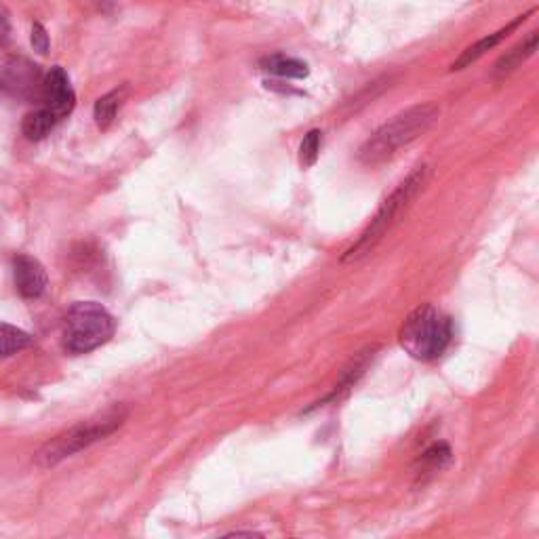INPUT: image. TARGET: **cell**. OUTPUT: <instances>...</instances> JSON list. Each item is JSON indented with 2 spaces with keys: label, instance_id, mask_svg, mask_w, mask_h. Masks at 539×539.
I'll list each match as a JSON object with an SVG mask.
<instances>
[{
  "label": "cell",
  "instance_id": "6da1fadb",
  "mask_svg": "<svg viewBox=\"0 0 539 539\" xmlns=\"http://www.w3.org/2000/svg\"><path fill=\"white\" fill-rule=\"evenodd\" d=\"M441 110L436 104H417L392 116V121L379 127L358 150V161L367 167H377L409 144L422 137L438 121Z\"/></svg>",
  "mask_w": 539,
  "mask_h": 539
},
{
  "label": "cell",
  "instance_id": "7a4b0ae2",
  "mask_svg": "<svg viewBox=\"0 0 539 539\" xmlns=\"http://www.w3.org/2000/svg\"><path fill=\"white\" fill-rule=\"evenodd\" d=\"M430 179V165H419L415 167L401 184L396 186V190L386 198L382 203V207L377 209L375 217L371 219V224L363 230V234L358 236V241L346 249V253L342 255V262H358V259L367 257L369 253H373V249L384 241L388 236V232L401 222V217L405 215V211L413 205L415 198L419 196L428 184Z\"/></svg>",
  "mask_w": 539,
  "mask_h": 539
},
{
  "label": "cell",
  "instance_id": "3957f363",
  "mask_svg": "<svg viewBox=\"0 0 539 539\" xmlns=\"http://www.w3.org/2000/svg\"><path fill=\"white\" fill-rule=\"evenodd\" d=\"M129 417L127 407L114 405L108 411L99 413L87 422H81L78 426L70 428L68 432L55 436L53 441L43 445L34 455V462L38 468H53L57 464H62L64 459L72 457L74 453L83 451L99 441H104L106 436L116 432L125 424V419Z\"/></svg>",
  "mask_w": 539,
  "mask_h": 539
},
{
  "label": "cell",
  "instance_id": "277c9868",
  "mask_svg": "<svg viewBox=\"0 0 539 539\" xmlns=\"http://www.w3.org/2000/svg\"><path fill=\"white\" fill-rule=\"evenodd\" d=\"M453 342V323L436 306L415 308L403 323L401 344L417 361H436Z\"/></svg>",
  "mask_w": 539,
  "mask_h": 539
},
{
  "label": "cell",
  "instance_id": "5b68a950",
  "mask_svg": "<svg viewBox=\"0 0 539 539\" xmlns=\"http://www.w3.org/2000/svg\"><path fill=\"white\" fill-rule=\"evenodd\" d=\"M114 316L97 302H76L64 321V348L70 354H87L104 346L114 335Z\"/></svg>",
  "mask_w": 539,
  "mask_h": 539
},
{
  "label": "cell",
  "instance_id": "8992f818",
  "mask_svg": "<svg viewBox=\"0 0 539 539\" xmlns=\"http://www.w3.org/2000/svg\"><path fill=\"white\" fill-rule=\"evenodd\" d=\"M0 89L13 97H34L43 91V78L38 66L30 64L24 57H15L0 66Z\"/></svg>",
  "mask_w": 539,
  "mask_h": 539
},
{
  "label": "cell",
  "instance_id": "52a82bcc",
  "mask_svg": "<svg viewBox=\"0 0 539 539\" xmlns=\"http://www.w3.org/2000/svg\"><path fill=\"white\" fill-rule=\"evenodd\" d=\"M43 108H47L49 112H53L59 121H64V118L74 110L76 106V95L74 89L70 85V76L66 74L64 68H51V72L43 78Z\"/></svg>",
  "mask_w": 539,
  "mask_h": 539
},
{
  "label": "cell",
  "instance_id": "ba28073f",
  "mask_svg": "<svg viewBox=\"0 0 539 539\" xmlns=\"http://www.w3.org/2000/svg\"><path fill=\"white\" fill-rule=\"evenodd\" d=\"M13 276H15V289L24 299H38L49 285L47 270L38 259L19 253L13 259Z\"/></svg>",
  "mask_w": 539,
  "mask_h": 539
},
{
  "label": "cell",
  "instance_id": "9c48e42d",
  "mask_svg": "<svg viewBox=\"0 0 539 539\" xmlns=\"http://www.w3.org/2000/svg\"><path fill=\"white\" fill-rule=\"evenodd\" d=\"M533 13H535V9L527 11L525 15H518L516 19H512V22H510L508 26L499 28L497 32H493V34H489V36L481 38V41H476L474 45H470V47H468L466 51H462V55H459V57L455 59V62L451 64V72L464 70V68H468V66L476 64L478 59L485 57V55H487L491 49H495L497 45H502V43L506 41V38H508V36L514 32V30L521 28V26L527 22V19H529Z\"/></svg>",
  "mask_w": 539,
  "mask_h": 539
},
{
  "label": "cell",
  "instance_id": "30bf717a",
  "mask_svg": "<svg viewBox=\"0 0 539 539\" xmlns=\"http://www.w3.org/2000/svg\"><path fill=\"white\" fill-rule=\"evenodd\" d=\"M537 43H539V34L533 30V32H529V36L523 38L521 43L514 45L510 51H506L502 57H499L493 66L495 81H502V78L512 74L516 68H521L529 57L535 55Z\"/></svg>",
  "mask_w": 539,
  "mask_h": 539
},
{
  "label": "cell",
  "instance_id": "8fae6325",
  "mask_svg": "<svg viewBox=\"0 0 539 539\" xmlns=\"http://www.w3.org/2000/svg\"><path fill=\"white\" fill-rule=\"evenodd\" d=\"M129 93H131V87L125 83V85H121L118 89H114V91L106 93L104 97L97 99L95 108H93V118H95L99 129L106 131L116 121V114L125 106Z\"/></svg>",
  "mask_w": 539,
  "mask_h": 539
},
{
  "label": "cell",
  "instance_id": "7c38bea8",
  "mask_svg": "<svg viewBox=\"0 0 539 539\" xmlns=\"http://www.w3.org/2000/svg\"><path fill=\"white\" fill-rule=\"evenodd\" d=\"M259 66H262L264 72H270V74L281 76V78H306L310 74L308 64H304L302 59L287 57L281 53L264 57L262 62H259Z\"/></svg>",
  "mask_w": 539,
  "mask_h": 539
},
{
  "label": "cell",
  "instance_id": "4fadbf2b",
  "mask_svg": "<svg viewBox=\"0 0 539 539\" xmlns=\"http://www.w3.org/2000/svg\"><path fill=\"white\" fill-rule=\"evenodd\" d=\"M57 123H59V118L53 112H49L47 108H38L24 118L22 131L28 139H32V142H38V139L47 137L55 129Z\"/></svg>",
  "mask_w": 539,
  "mask_h": 539
},
{
  "label": "cell",
  "instance_id": "5bb4252c",
  "mask_svg": "<svg viewBox=\"0 0 539 539\" xmlns=\"http://www.w3.org/2000/svg\"><path fill=\"white\" fill-rule=\"evenodd\" d=\"M453 459V453H451V447L447 443H434L430 449H426L422 453V457H419V470L417 474H434L438 470H443L445 466L451 464Z\"/></svg>",
  "mask_w": 539,
  "mask_h": 539
},
{
  "label": "cell",
  "instance_id": "9a60e30c",
  "mask_svg": "<svg viewBox=\"0 0 539 539\" xmlns=\"http://www.w3.org/2000/svg\"><path fill=\"white\" fill-rule=\"evenodd\" d=\"M32 346V337L30 333L17 329L13 325L0 323V358L13 356L17 352H22Z\"/></svg>",
  "mask_w": 539,
  "mask_h": 539
},
{
  "label": "cell",
  "instance_id": "2e32d148",
  "mask_svg": "<svg viewBox=\"0 0 539 539\" xmlns=\"http://www.w3.org/2000/svg\"><path fill=\"white\" fill-rule=\"evenodd\" d=\"M321 146H323V133L318 129L308 131V135L302 139V146H299V163H302L304 169L312 167L318 161Z\"/></svg>",
  "mask_w": 539,
  "mask_h": 539
},
{
  "label": "cell",
  "instance_id": "e0dca14e",
  "mask_svg": "<svg viewBox=\"0 0 539 539\" xmlns=\"http://www.w3.org/2000/svg\"><path fill=\"white\" fill-rule=\"evenodd\" d=\"M30 43H32V47H34V51H36V53L45 55V53L49 51L51 41H49L47 28H45L43 24H38V22H36V24L32 26V32H30Z\"/></svg>",
  "mask_w": 539,
  "mask_h": 539
},
{
  "label": "cell",
  "instance_id": "ac0fdd59",
  "mask_svg": "<svg viewBox=\"0 0 539 539\" xmlns=\"http://www.w3.org/2000/svg\"><path fill=\"white\" fill-rule=\"evenodd\" d=\"M9 32H11V28H9V19H7L5 11L0 9V47H3V45L9 41Z\"/></svg>",
  "mask_w": 539,
  "mask_h": 539
}]
</instances>
